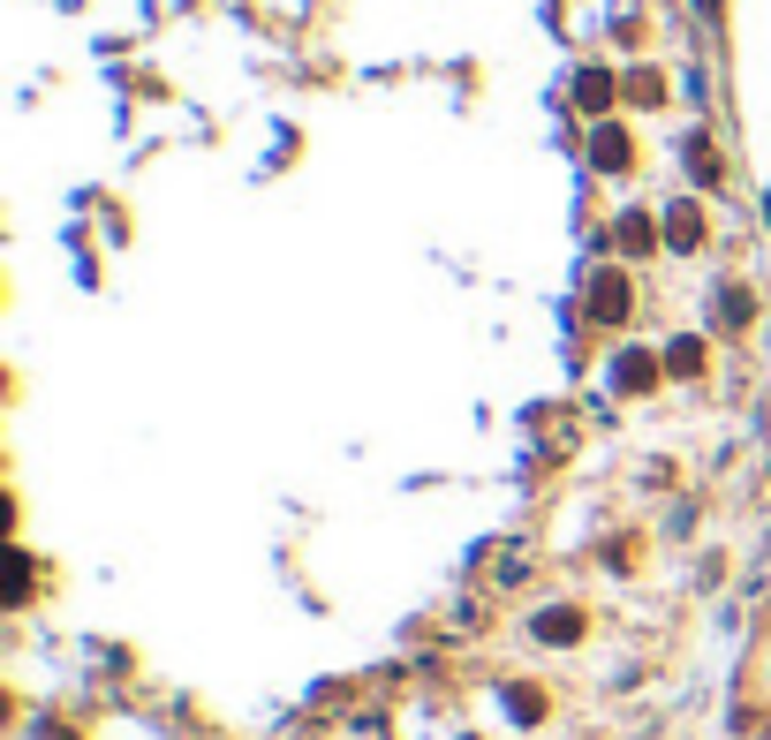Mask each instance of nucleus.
<instances>
[{"mask_svg": "<svg viewBox=\"0 0 771 740\" xmlns=\"http://www.w3.org/2000/svg\"><path fill=\"white\" fill-rule=\"evenodd\" d=\"M575 635H583V612H568V604L537 612V642H575Z\"/></svg>", "mask_w": 771, "mask_h": 740, "instance_id": "1", "label": "nucleus"}, {"mask_svg": "<svg viewBox=\"0 0 771 740\" xmlns=\"http://www.w3.org/2000/svg\"><path fill=\"white\" fill-rule=\"evenodd\" d=\"M590 310H598V317H627V280H620V273H606V280L590 288Z\"/></svg>", "mask_w": 771, "mask_h": 740, "instance_id": "2", "label": "nucleus"}, {"mask_svg": "<svg viewBox=\"0 0 771 740\" xmlns=\"http://www.w3.org/2000/svg\"><path fill=\"white\" fill-rule=\"evenodd\" d=\"M590 159H598L606 174H620V166H627V137H620V129H598V137H590Z\"/></svg>", "mask_w": 771, "mask_h": 740, "instance_id": "3", "label": "nucleus"}, {"mask_svg": "<svg viewBox=\"0 0 771 740\" xmlns=\"http://www.w3.org/2000/svg\"><path fill=\"white\" fill-rule=\"evenodd\" d=\"M666 235H673V250H696V235H704V227H696V212H688V204H673Z\"/></svg>", "mask_w": 771, "mask_h": 740, "instance_id": "4", "label": "nucleus"}, {"mask_svg": "<svg viewBox=\"0 0 771 740\" xmlns=\"http://www.w3.org/2000/svg\"><path fill=\"white\" fill-rule=\"evenodd\" d=\"M575 91H583V106H590V114H606V99H613V76H598V68H590Z\"/></svg>", "mask_w": 771, "mask_h": 740, "instance_id": "5", "label": "nucleus"}, {"mask_svg": "<svg viewBox=\"0 0 771 740\" xmlns=\"http://www.w3.org/2000/svg\"><path fill=\"white\" fill-rule=\"evenodd\" d=\"M507 711H514L522 726H537V718H545V695H537V688H514V695H507Z\"/></svg>", "mask_w": 771, "mask_h": 740, "instance_id": "6", "label": "nucleus"}, {"mask_svg": "<svg viewBox=\"0 0 771 740\" xmlns=\"http://www.w3.org/2000/svg\"><path fill=\"white\" fill-rule=\"evenodd\" d=\"M620 242L627 250H650V220H620Z\"/></svg>", "mask_w": 771, "mask_h": 740, "instance_id": "7", "label": "nucleus"}]
</instances>
